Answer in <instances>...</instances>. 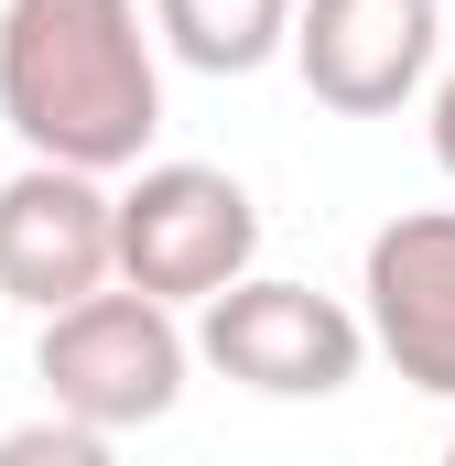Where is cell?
<instances>
[{
    "mask_svg": "<svg viewBox=\"0 0 455 466\" xmlns=\"http://www.w3.org/2000/svg\"><path fill=\"white\" fill-rule=\"evenodd\" d=\"M0 119L33 163L141 174L163 130V66L141 0H0Z\"/></svg>",
    "mask_w": 455,
    "mask_h": 466,
    "instance_id": "1",
    "label": "cell"
},
{
    "mask_svg": "<svg viewBox=\"0 0 455 466\" xmlns=\"http://www.w3.org/2000/svg\"><path fill=\"white\" fill-rule=\"evenodd\" d=\"M33 369H44V390H55L66 423H87V434H130V423H163V412L185 401L196 337L174 326V304H152V293L109 282V293L44 315Z\"/></svg>",
    "mask_w": 455,
    "mask_h": 466,
    "instance_id": "2",
    "label": "cell"
},
{
    "mask_svg": "<svg viewBox=\"0 0 455 466\" xmlns=\"http://www.w3.org/2000/svg\"><path fill=\"white\" fill-rule=\"evenodd\" d=\"M260 260V207L217 163H141L119 185V282L152 304H217Z\"/></svg>",
    "mask_w": 455,
    "mask_h": 466,
    "instance_id": "3",
    "label": "cell"
},
{
    "mask_svg": "<svg viewBox=\"0 0 455 466\" xmlns=\"http://www.w3.org/2000/svg\"><path fill=\"white\" fill-rule=\"evenodd\" d=\"M196 358L228 369L238 390H260V401H326V390L358 380V358H369V315H347L337 293H315V282L249 271L238 293L207 304Z\"/></svg>",
    "mask_w": 455,
    "mask_h": 466,
    "instance_id": "4",
    "label": "cell"
},
{
    "mask_svg": "<svg viewBox=\"0 0 455 466\" xmlns=\"http://www.w3.org/2000/svg\"><path fill=\"white\" fill-rule=\"evenodd\" d=\"M109 282H119V196L98 174L22 163L0 185V293L33 315H66Z\"/></svg>",
    "mask_w": 455,
    "mask_h": 466,
    "instance_id": "5",
    "label": "cell"
},
{
    "mask_svg": "<svg viewBox=\"0 0 455 466\" xmlns=\"http://www.w3.org/2000/svg\"><path fill=\"white\" fill-rule=\"evenodd\" d=\"M445 11L434 0H304L293 11V76L337 119H390L434 76Z\"/></svg>",
    "mask_w": 455,
    "mask_h": 466,
    "instance_id": "6",
    "label": "cell"
},
{
    "mask_svg": "<svg viewBox=\"0 0 455 466\" xmlns=\"http://www.w3.org/2000/svg\"><path fill=\"white\" fill-rule=\"evenodd\" d=\"M358 315H369V348L390 358L412 390L455 401V207H401L390 228L369 238L358 260Z\"/></svg>",
    "mask_w": 455,
    "mask_h": 466,
    "instance_id": "7",
    "label": "cell"
},
{
    "mask_svg": "<svg viewBox=\"0 0 455 466\" xmlns=\"http://www.w3.org/2000/svg\"><path fill=\"white\" fill-rule=\"evenodd\" d=\"M293 11L304 0H152V33L196 76H249V66L293 55Z\"/></svg>",
    "mask_w": 455,
    "mask_h": 466,
    "instance_id": "8",
    "label": "cell"
},
{
    "mask_svg": "<svg viewBox=\"0 0 455 466\" xmlns=\"http://www.w3.org/2000/svg\"><path fill=\"white\" fill-rule=\"evenodd\" d=\"M0 466H119V456H109V434L44 412V423H11V434H0Z\"/></svg>",
    "mask_w": 455,
    "mask_h": 466,
    "instance_id": "9",
    "label": "cell"
},
{
    "mask_svg": "<svg viewBox=\"0 0 455 466\" xmlns=\"http://www.w3.org/2000/svg\"><path fill=\"white\" fill-rule=\"evenodd\" d=\"M434 163H445V174H455V66H445V76H434Z\"/></svg>",
    "mask_w": 455,
    "mask_h": 466,
    "instance_id": "10",
    "label": "cell"
},
{
    "mask_svg": "<svg viewBox=\"0 0 455 466\" xmlns=\"http://www.w3.org/2000/svg\"><path fill=\"white\" fill-rule=\"evenodd\" d=\"M434 466H455V434H445V456H434Z\"/></svg>",
    "mask_w": 455,
    "mask_h": 466,
    "instance_id": "11",
    "label": "cell"
}]
</instances>
